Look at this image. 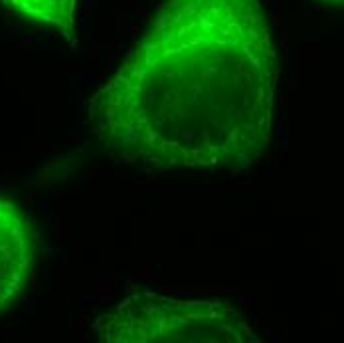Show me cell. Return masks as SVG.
<instances>
[{
	"instance_id": "3957f363",
	"label": "cell",
	"mask_w": 344,
	"mask_h": 343,
	"mask_svg": "<svg viewBox=\"0 0 344 343\" xmlns=\"http://www.w3.org/2000/svg\"><path fill=\"white\" fill-rule=\"evenodd\" d=\"M34 256L30 222L20 206L0 198V307L20 292Z\"/></svg>"
},
{
	"instance_id": "7a4b0ae2",
	"label": "cell",
	"mask_w": 344,
	"mask_h": 343,
	"mask_svg": "<svg viewBox=\"0 0 344 343\" xmlns=\"http://www.w3.org/2000/svg\"><path fill=\"white\" fill-rule=\"evenodd\" d=\"M93 337L105 343H257L259 333L231 304L137 292L101 313Z\"/></svg>"
},
{
	"instance_id": "5b68a950",
	"label": "cell",
	"mask_w": 344,
	"mask_h": 343,
	"mask_svg": "<svg viewBox=\"0 0 344 343\" xmlns=\"http://www.w3.org/2000/svg\"><path fill=\"white\" fill-rule=\"evenodd\" d=\"M330 10H344V0H316Z\"/></svg>"
},
{
	"instance_id": "277c9868",
	"label": "cell",
	"mask_w": 344,
	"mask_h": 343,
	"mask_svg": "<svg viewBox=\"0 0 344 343\" xmlns=\"http://www.w3.org/2000/svg\"><path fill=\"white\" fill-rule=\"evenodd\" d=\"M2 2L12 12L34 24L52 28L65 38L73 34L77 0H2Z\"/></svg>"
},
{
	"instance_id": "6da1fadb",
	"label": "cell",
	"mask_w": 344,
	"mask_h": 343,
	"mask_svg": "<svg viewBox=\"0 0 344 343\" xmlns=\"http://www.w3.org/2000/svg\"><path fill=\"white\" fill-rule=\"evenodd\" d=\"M279 58L261 0H164L89 101L115 157L146 171H241L271 143Z\"/></svg>"
}]
</instances>
